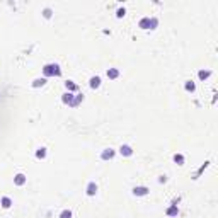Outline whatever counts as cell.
Instances as JSON below:
<instances>
[{
    "instance_id": "cell-6",
    "label": "cell",
    "mask_w": 218,
    "mask_h": 218,
    "mask_svg": "<svg viewBox=\"0 0 218 218\" xmlns=\"http://www.w3.org/2000/svg\"><path fill=\"white\" fill-rule=\"evenodd\" d=\"M14 182H15V186H22V184H26V176H24V174H17V176L14 177Z\"/></svg>"
},
{
    "instance_id": "cell-2",
    "label": "cell",
    "mask_w": 218,
    "mask_h": 218,
    "mask_svg": "<svg viewBox=\"0 0 218 218\" xmlns=\"http://www.w3.org/2000/svg\"><path fill=\"white\" fill-rule=\"evenodd\" d=\"M133 194H135V196H147V194H148V187H145V186H136L135 189H133Z\"/></svg>"
},
{
    "instance_id": "cell-14",
    "label": "cell",
    "mask_w": 218,
    "mask_h": 218,
    "mask_svg": "<svg viewBox=\"0 0 218 218\" xmlns=\"http://www.w3.org/2000/svg\"><path fill=\"white\" fill-rule=\"evenodd\" d=\"M184 87H186V90H187V92H194V89H196V85H194V82L187 80L186 84H184Z\"/></svg>"
},
{
    "instance_id": "cell-8",
    "label": "cell",
    "mask_w": 218,
    "mask_h": 218,
    "mask_svg": "<svg viewBox=\"0 0 218 218\" xmlns=\"http://www.w3.org/2000/svg\"><path fill=\"white\" fill-rule=\"evenodd\" d=\"M165 213H167V217H177V215H179V210H177L176 204H172L170 208H167V211H165Z\"/></svg>"
},
{
    "instance_id": "cell-11",
    "label": "cell",
    "mask_w": 218,
    "mask_h": 218,
    "mask_svg": "<svg viewBox=\"0 0 218 218\" xmlns=\"http://www.w3.org/2000/svg\"><path fill=\"white\" fill-rule=\"evenodd\" d=\"M138 26L142 27V29H150V17H143Z\"/></svg>"
},
{
    "instance_id": "cell-13",
    "label": "cell",
    "mask_w": 218,
    "mask_h": 218,
    "mask_svg": "<svg viewBox=\"0 0 218 218\" xmlns=\"http://www.w3.org/2000/svg\"><path fill=\"white\" fill-rule=\"evenodd\" d=\"M0 203H2V208H10V204H12V199H10V198H2V201H0Z\"/></svg>"
},
{
    "instance_id": "cell-4",
    "label": "cell",
    "mask_w": 218,
    "mask_h": 218,
    "mask_svg": "<svg viewBox=\"0 0 218 218\" xmlns=\"http://www.w3.org/2000/svg\"><path fill=\"white\" fill-rule=\"evenodd\" d=\"M119 152H121V155H124V157H129V155H133V148H131L129 145H121V148H119Z\"/></svg>"
},
{
    "instance_id": "cell-10",
    "label": "cell",
    "mask_w": 218,
    "mask_h": 218,
    "mask_svg": "<svg viewBox=\"0 0 218 218\" xmlns=\"http://www.w3.org/2000/svg\"><path fill=\"white\" fill-rule=\"evenodd\" d=\"M82 101H84V95H82V94H77L73 97V101H72V104H70V106H72V108H77Z\"/></svg>"
},
{
    "instance_id": "cell-5",
    "label": "cell",
    "mask_w": 218,
    "mask_h": 218,
    "mask_svg": "<svg viewBox=\"0 0 218 218\" xmlns=\"http://www.w3.org/2000/svg\"><path fill=\"white\" fill-rule=\"evenodd\" d=\"M87 196H95V193H97V184L95 182H89L87 186Z\"/></svg>"
},
{
    "instance_id": "cell-18",
    "label": "cell",
    "mask_w": 218,
    "mask_h": 218,
    "mask_svg": "<svg viewBox=\"0 0 218 218\" xmlns=\"http://www.w3.org/2000/svg\"><path fill=\"white\" fill-rule=\"evenodd\" d=\"M36 157H38V158H44V157H46V148H43V147H41V148H38Z\"/></svg>"
},
{
    "instance_id": "cell-3",
    "label": "cell",
    "mask_w": 218,
    "mask_h": 218,
    "mask_svg": "<svg viewBox=\"0 0 218 218\" xmlns=\"http://www.w3.org/2000/svg\"><path fill=\"white\" fill-rule=\"evenodd\" d=\"M114 153H116V152H114L113 148H106V150H104V152L101 153V158H102V160H111V158L114 157Z\"/></svg>"
},
{
    "instance_id": "cell-7",
    "label": "cell",
    "mask_w": 218,
    "mask_h": 218,
    "mask_svg": "<svg viewBox=\"0 0 218 218\" xmlns=\"http://www.w3.org/2000/svg\"><path fill=\"white\" fill-rule=\"evenodd\" d=\"M89 85H90V89H99L101 87V78H99V77H92Z\"/></svg>"
},
{
    "instance_id": "cell-19",
    "label": "cell",
    "mask_w": 218,
    "mask_h": 218,
    "mask_svg": "<svg viewBox=\"0 0 218 218\" xmlns=\"http://www.w3.org/2000/svg\"><path fill=\"white\" fill-rule=\"evenodd\" d=\"M174 162L179 164V165H182V164H184V157L181 155V153H176V155H174Z\"/></svg>"
},
{
    "instance_id": "cell-21",
    "label": "cell",
    "mask_w": 218,
    "mask_h": 218,
    "mask_svg": "<svg viewBox=\"0 0 218 218\" xmlns=\"http://www.w3.org/2000/svg\"><path fill=\"white\" fill-rule=\"evenodd\" d=\"M43 15H44L46 19H49V17L53 15V10H51V9H44V10H43Z\"/></svg>"
},
{
    "instance_id": "cell-1",
    "label": "cell",
    "mask_w": 218,
    "mask_h": 218,
    "mask_svg": "<svg viewBox=\"0 0 218 218\" xmlns=\"http://www.w3.org/2000/svg\"><path fill=\"white\" fill-rule=\"evenodd\" d=\"M43 73H44V77H60L61 70H60V67H58L56 63H49V65H44Z\"/></svg>"
},
{
    "instance_id": "cell-17",
    "label": "cell",
    "mask_w": 218,
    "mask_h": 218,
    "mask_svg": "<svg viewBox=\"0 0 218 218\" xmlns=\"http://www.w3.org/2000/svg\"><path fill=\"white\" fill-rule=\"evenodd\" d=\"M65 87H67L68 90H70V92H73V90H77V85H75V84H73L72 80H67V82H65Z\"/></svg>"
},
{
    "instance_id": "cell-12",
    "label": "cell",
    "mask_w": 218,
    "mask_h": 218,
    "mask_svg": "<svg viewBox=\"0 0 218 218\" xmlns=\"http://www.w3.org/2000/svg\"><path fill=\"white\" fill-rule=\"evenodd\" d=\"M61 101L65 102V104H72V101H73V94H70V92H67V94H63V97H61Z\"/></svg>"
},
{
    "instance_id": "cell-15",
    "label": "cell",
    "mask_w": 218,
    "mask_h": 218,
    "mask_svg": "<svg viewBox=\"0 0 218 218\" xmlns=\"http://www.w3.org/2000/svg\"><path fill=\"white\" fill-rule=\"evenodd\" d=\"M210 75H211V72H208V70H199V72H198V77H199L201 80H204V78H208Z\"/></svg>"
},
{
    "instance_id": "cell-20",
    "label": "cell",
    "mask_w": 218,
    "mask_h": 218,
    "mask_svg": "<svg viewBox=\"0 0 218 218\" xmlns=\"http://www.w3.org/2000/svg\"><path fill=\"white\" fill-rule=\"evenodd\" d=\"M60 218H72V211H70V210H65V211H61Z\"/></svg>"
},
{
    "instance_id": "cell-16",
    "label": "cell",
    "mask_w": 218,
    "mask_h": 218,
    "mask_svg": "<svg viewBox=\"0 0 218 218\" xmlns=\"http://www.w3.org/2000/svg\"><path fill=\"white\" fill-rule=\"evenodd\" d=\"M44 84H46V78H36L33 82V87H43Z\"/></svg>"
},
{
    "instance_id": "cell-22",
    "label": "cell",
    "mask_w": 218,
    "mask_h": 218,
    "mask_svg": "<svg viewBox=\"0 0 218 218\" xmlns=\"http://www.w3.org/2000/svg\"><path fill=\"white\" fill-rule=\"evenodd\" d=\"M157 24H158V20H157L155 17H153V19H150V29H155Z\"/></svg>"
},
{
    "instance_id": "cell-9",
    "label": "cell",
    "mask_w": 218,
    "mask_h": 218,
    "mask_svg": "<svg viewBox=\"0 0 218 218\" xmlns=\"http://www.w3.org/2000/svg\"><path fill=\"white\" fill-rule=\"evenodd\" d=\"M108 77H109V78H113V80L118 78V77H119V70H118V68H109V70H108Z\"/></svg>"
},
{
    "instance_id": "cell-23",
    "label": "cell",
    "mask_w": 218,
    "mask_h": 218,
    "mask_svg": "<svg viewBox=\"0 0 218 218\" xmlns=\"http://www.w3.org/2000/svg\"><path fill=\"white\" fill-rule=\"evenodd\" d=\"M124 14H126V10H124V9H118L116 15H118V17H124Z\"/></svg>"
}]
</instances>
